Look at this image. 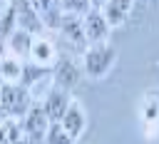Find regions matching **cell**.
Returning <instances> with one entry per match:
<instances>
[{"label": "cell", "instance_id": "7a4b0ae2", "mask_svg": "<svg viewBox=\"0 0 159 144\" xmlns=\"http://www.w3.org/2000/svg\"><path fill=\"white\" fill-rule=\"evenodd\" d=\"M32 94L25 84L20 82H12V84H0V109H2V117H15L20 119L30 104H32Z\"/></svg>", "mask_w": 159, "mask_h": 144}, {"label": "cell", "instance_id": "9a60e30c", "mask_svg": "<svg viewBox=\"0 0 159 144\" xmlns=\"http://www.w3.org/2000/svg\"><path fill=\"white\" fill-rule=\"evenodd\" d=\"M17 27V7H15V0H7L2 7H0V42Z\"/></svg>", "mask_w": 159, "mask_h": 144}, {"label": "cell", "instance_id": "30bf717a", "mask_svg": "<svg viewBox=\"0 0 159 144\" xmlns=\"http://www.w3.org/2000/svg\"><path fill=\"white\" fill-rule=\"evenodd\" d=\"M15 7H17V27H25L32 35H42L45 22H42L37 7L32 5V0H15Z\"/></svg>", "mask_w": 159, "mask_h": 144}, {"label": "cell", "instance_id": "2e32d148", "mask_svg": "<svg viewBox=\"0 0 159 144\" xmlns=\"http://www.w3.org/2000/svg\"><path fill=\"white\" fill-rule=\"evenodd\" d=\"M77 139L60 124V122H50V127L45 129V137H42V144H75Z\"/></svg>", "mask_w": 159, "mask_h": 144}, {"label": "cell", "instance_id": "d6986e66", "mask_svg": "<svg viewBox=\"0 0 159 144\" xmlns=\"http://www.w3.org/2000/svg\"><path fill=\"white\" fill-rule=\"evenodd\" d=\"M0 117H2V109H0Z\"/></svg>", "mask_w": 159, "mask_h": 144}, {"label": "cell", "instance_id": "e0dca14e", "mask_svg": "<svg viewBox=\"0 0 159 144\" xmlns=\"http://www.w3.org/2000/svg\"><path fill=\"white\" fill-rule=\"evenodd\" d=\"M60 5H62V12L84 15L89 7H94V0H60Z\"/></svg>", "mask_w": 159, "mask_h": 144}, {"label": "cell", "instance_id": "52a82bcc", "mask_svg": "<svg viewBox=\"0 0 159 144\" xmlns=\"http://www.w3.org/2000/svg\"><path fill=\"white\" fill-rule=\"evenodd\" d=\"M57 57H60V47L50 40V37H45V35H35L32 37V45H30V55H27V60L30 62H35V65H40V67H55V62H57Z\"/></svg>", "mask_w": 159, "mask_h": 144}, {"label": "cell", "instance_id": "7c38bea8", "mask_svg": "<svg viewBox=\"0 0 159 144\" xmlns=\"http://www.w3.org/2000/svg\"><path fill=\"white\" fill-rule=\"evenodd\" d=\"M32 32H27L25 27H15L2 42H5V52H10V55H15V57H20V60H25L27 55H30V45H32Z\"/></svg>", "mask_w": 159, "mask_h": 144}, {"label": "cell", "instance_id": "ac0fdd59", "mask_svg": "<svg viewBox=\"0 0 159 144\" xmlns=\"http://www.w3.org/2000/svg\"><path fill=\"white\" fill-rule=\"evenodd\" d=\"M142 137L147 139V142H152V139H157L159 137V122H142Z\"/></svg>", "mask_w": 159, "mask_h": 144}, {"label": "cell", "instance_id": "8992f818", "mask_svg": "<svg viewBox=\"0 0 159 144\" xmlns=\"http://www.w3.org/2000/svg\"><path fill=\"white\" fill-rule=\"evenodd\" d=\"M55 30L60 32V37H62L67 45H72V47H80V45L87 47L84 30H82V15H77V12H62Z\"/></svg>", "mask_w": 159, "mask_h": 144}, {"label": "cell", "instance_id": "5bb4252c", "mask_svg": "<svg viewBox=\"0 0 159 144\" xmlns=\"http://www.w3.org/2000/svg\"><path fill=\"white\" fill-rule=\"evenodd\" d=\"M139 122H159V87H152L139 99Z\"/></svg>", "mask_w": 159, "mask_h": 144}, {"label": "cell", "instance_id": "ba28073f", "mask_svg": "<svg viewBox=\"0 0 159 144\" xmlns=\"http://www.w3.org/2000/svg\"><path fill=\"white\" fill-rule=\"evenodd\" d=\"M60 124H62L75 139H80V137L87 132V112H84V104L72 97L70 104H67V109H65V114L60 117Z\"/></svg>", "mask_w": 159, "mask_h": 144}, {"label": "cell", "instance_id": "9c48e42d", "mask_svg": "<svg viewBox=\"0 0 159 144\" xmlns=\"http://www.w3.org/2000/svg\"><path fill=\"white\" fill-rule=\"evenodd\" d=\"M70 99H72V92H67V89H62V87L52 84V87H50V92H47L40 102H42V107H45V112H47L50 122H60V117L65 114V109H67Z\"/></svg>", "mask_w": 159, "mask_h": 144}, {"label": "cell", "instance_id": "8fae6325", "mask_svg": "<svg viewBox=\"0 0 159 144\" xmlns=\"http://www.w3.org/2000/svg\"><path fill=\"white\" fill-rule=\"evenodd\" d=\"M134 5H137V0H104L99 10L104 12V17L112 27H122L129 20V15L134 12Z\"/></svg>", "mask_w": 159, "mask_h": 144}, {"label": "cell", "instance_id": "3957f363", "mask_svg": "<svg viewBox=\"0 0 159 144\" xmlns=\"http://www.w3.org/2000/svg\"><path fill=\"white\" fill-rule=\"evenodd\" d=\"M80 79H82V65H80V60H75L72 55H62L60 52V57H57V62L52 67V82L57 87L72 92L80 84Z\"/></svg>", "mask_w": 159, "mask_h": 144}, {"label": "cell", "instance_id": "277c9868", "mask_svg": "<svg viewBox=\"0 0 159 144\" xmlns=\"http://www.w3.org/2000/svg\"><path fill=\"white\" fill-rule=\"evenodd\" d=\"M82 30H84L87 45H94V42H107L114 27L107 22V17H104V12L99 7H89L82 15Z\"/></svg>", "mask_w": 159, "mask_h": 144}, {"label": "cell", "instance_id": "6da1fadb", "mask_svg": "<svg viewBox=\"0 0 159 144\" xmlns=\"http://www.w3.org/2000/svg\"><path fill=\"white\" fill-rule=\"evenodd\" d=\"M119 60V52L114 50V45L107 40V42H94V45H87L80 55V65H82V74L89 77V79H104L114 65Z\"/></svg>", "mask_w": 159, "mask_h": 144}, {"label": "cell", "instance_id": "5b68a950", "mask_svg": "<svg viewBox=\"0 0 159 144\" xmlns=\"http://www.w3.org/2000/svg\"><path fill=\"white\" fill-rule=\"evenodd\" d=\"M20 122H22V127L27 129V134H30L32 144H40V142H42V137H45V129L50 127V117H47V112H45L42 102H32V104H30V109L20 117Z\"/></svg>", "mask_w": 159, "mask_h": 144}, {"label": "cell", "instance_id": "4fadbf2b", "mask_svg": "<svg viewBox=\"0 0 159 144\" xmlns=\"http://www.w3.org/2000/svg\"><path fill=\"white\" fill-rule=\"evenodd\" d=\"M22 70H25V60L5 52L0 55V84H12L22 79Z\"/></svg>", "mask_w": 159, "mask_h": 144}]
</instances>
